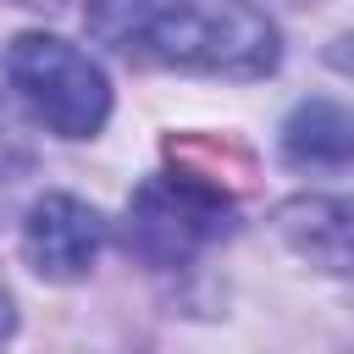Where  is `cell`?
I'll use <instances>...</instances> for the list:
<instances>
[{
    "mask_svg": "<svg viewBox=\"0 0 354 354\" xmlns=\"http://www.w3.org/2000/svg\"><path fill=\"white\" fill-rule=\"evenodd\" d=\"M28 160H33V155H28V144H22V138H17V133L0 122V183L22 177V171H28Z\"/></svg>",
    "mask_w": 354,
    "mask_h": 354,
    "instance_id": "obj_7",
    "label": "cell"
},
{
    "mask_svg": "<svg viewBox=\"0 0 354 354\" xmlns=\"http://www.w3.org/2000/svg\"><path fill=\"white\" fill-rule=\"evenodd\" d=\"M277 232L299 260L337 271V277H354V199L299 194V199L277 205Z\"/></svg>",
    "mask_w": 354,
    "mask_h": 354,
    "instance_id": "obj_5",
    "label": "cell"
},
{
    "mask_svg": "<svg viewBox=\"0 0 354 354\" xmlns=\"http://www.w3.org/2000/svg\"><path fill=\"white\" fill-rule=\"evenodd\" d=\"M238 6H243V0H238Z\"/></svg>",
    "mask_w": 354,
    "mask_h": 354,
    "instance_id": "obj_11",
    "label": "cell"
},
{
    "mask_svg": "<svg viewBox=\"0 0 354 354\" xmlns=\"http://www.w3.org/2000/svg\"><path fill=\"white\" fill-rule=\"evenodd\" d=\"M11 332H17V304H11V293L0 288V354H6V343H11Z\"/></svg>",
    "mask_w": 354,
    "mask_h": 354,
    "instance_id": "obj_9",
    "label": "cell"
},
{
    "mask_svg": "<svg viewBox=\"0 0 354 354\" xmlns=\"http://www.w3.org/2000/svg\"><path fill=\"white\" fill-rule=\"evenodd\" d=\"M6 6H61V0H6Z\"/></svg>",
    "mask_w": 354,
    "mask_h": 354,
    "instance_id": "obj_10",
    "label": "cell"
},
{
    "mask_svg": "<svg viewBox=\"0 0 354 354\" xmlns=\"http://www.w3.org/2000/svg\"><path fill=\"white\" fill-rule=\"evenodd\" d=\"M17 100L61 138H94L111 122V83L88 50L61 33H17L6 50Z\"/></svg>",
    "mask_w": 354,
    "mask_h": 354,
    "instance_id": "obj_3",
    "label": "cell"
},
{
    "mask_svg": "<svg viewBox=\"0 0 354 354\" xmlns=\"http://www.w3.org/2000/svg\"><path fill=\"white\" fill-rule=\"evenodd\" d=\"M326 66L354 77V33H343V39H332V44H326Z\"/></svg>",
    "mask_w": 354,
    "mask_h": 354,
    "instance_id": "obj_8",
    "label": "cell"
},
{
    "mask_svg": "<svg viewBox=\"0 0 354 354\" xmlns=\"http://www.w3.org/2000/svg\"><path fill=\"white\" fill-rule=\"evenodd\" d=\"M83 17L100 44L149 66L266 77L282 61L277 28L238 0H88Z\"/></svg>",
    "mask_w": 354,
    "mask_h": 354,
    "instance_id": "obj_1",
    "label": "cell"
},
{
    "mask_svg": "<svg viewBox=\"0 0 354 354\" xmlns=\"http://www.w3.org/2000/svg\"><path fill=\"white\" fill-rule=\"evenodd\" d=\"M111 238V221L72 199V194H44L28 205V221H22V254L28 266L44 277V282H77L94 271L100 249Z\"/></svg>",
    "mask_w": 354,
    "mask_h": 354,
    "instance_id": "obj_4",
    "label": "cell"
},
{
    "mask_svg": "<svg viewBox=\"0 0 354 354\" xmlns=\"http://www.w3.org/2000/svg\"><path fill=\"white\" fill-rule=\"evenodd\" d=\"M277 144L293 171H348L354 166V111L337 100H299L288 111Z\"/></svg>",
    "mask_w": 354,
    "mask_h": 354,
    "instance_id": "obj_6",
    "label": "cell"
},
{
    "mask_svg": "<svg viewBox=\"0 0 354 354\" xmlns=\"http://www.w3.org/2000/svg\"><path fill=\"white\" fill-rule=\"evenodd\" d=\"M238 227V205L221 188V177L177 166V171H155L133 188L127 216H122V243L144 260V266H188L199 249L221 243Z\"/></svg>",
    "mask_w": 354,
    "mask_h": 354,
    "instance_id": "obj_2",
    "label": "cell"
}]
</instances>
